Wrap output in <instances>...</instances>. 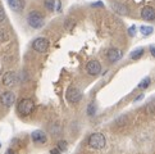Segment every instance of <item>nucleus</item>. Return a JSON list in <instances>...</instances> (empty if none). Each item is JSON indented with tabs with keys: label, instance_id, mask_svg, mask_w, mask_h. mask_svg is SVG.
Segmentation results:
<instances>
[{
	"label": "nucleus",
	"instance_id": "7ed1b4c3",
	"mask_svg": "<svg viewBox=\"0 0 155 154\" xmlns=\"http://www.w3.org/2000/svg\"><path fill=\"white\" fill-rule=\"evenodd\" d=\"M107 144V140H105V136L100 132H95L91 134L90 137H88V145L94 149H103Z\"/></svg>",
	"mask_w": 155,
	"mask_h": 154
},
{
	"label": "nucleus",
	"instance_id": "2eb2a0df",
	"mask_svg": "<svg viewBox=\"0 0 155 154\" xmlns=\"http://www.w3.org/2000/svg\"><path fill=\"white\" fill-rule=\"evenodd\" d=\"M143 53H145V49H143V48H137V49H135V50L131 53L130 58L134 59V60H137V59H140L143 55Z\"/></svg>",
	"mask_w": 155,
	"mask_h": 154
},
{
	"label": "nucleus",
	"instance_id": "1a4fd4ad",
	"mask_svg": "<svg viewBox=\"0 0 155 154\" xmlns=\"http://www.w3.org/2000/svg\"><path fill=\"white\" fill-rule=\"evenodd\" d=\"M123 57V54H122L120 50H118V49H115V48H110L108 53H107V59L109 60L110 63H115V62H118V60Z\"/></svg>",
	"mask_w": 155,
	"mask_h": 154
},
{
	"label": "nucleus",
	"instance_id": "ddd939ff",
	"mask_svg": "<svg viewBox=\"0 0 155 154\" xmlns=\"http://www.w3.org/2000/svg\"><path fill=\"white\" fill-rule=\"evenodd\" d=\"M31 137H32V140H34V142H36V144H44V142H46V135L41 130L34 131V132L31 134Z\"/></svg>",
	"mask_w": 155,
	"mask_h": 154
},
{
	"label": "nucleus",
	"instance_id": "aec40b11",
	"mask_svg": "<svg viewBox=\"0 0 155 154\" xmlns=\"http://www.w3.org/2000/svg\"><path fill=\"white\" fill-rule=\"evenodd\" d=\"M8 38V32L5 30H0V41H4Z\"/></svg>",
	"mask_w": 155,
	"mask_h": 154
},
{
	"label": "nucleus",
	"instance_id": "423d86ee",
	"mask_svg": "<svg viewBox=\"0 0 155 154\" xmlns=\"http://www.w3.org/2000/svg\"><path fill=\"white\" fill-rule=\"evenodd\" d=\"M86 71H87V73L91 75V76L100 75V72H101V64H100V62L96 60V59L90 60V62L87 63V65H86Z\"/></svg>",
	"mask_w": 155,
	"mask_h": 154
},
{
	"label": "nucleus",
	"instance_id": "a878e982",
	"mask_svg": "<svg viewBox=\"0 0 155 154\" xmlns=\"http://www.w3.org/2000/svg\"><path fill=\"white\" fill-rule=\"evenodd\" d=\"M142 98H143V95H142V94H141V95H140V96H137V98H136V99H135V102H138V100H141V99H142Z\"/></svg>",
	"mask_w": 155,
	"mask_h": 154
},
{
	"label": "nucleus",
	"instance_id": "393cba45",
	"mask_svg": "<svg viewBox=\"0 0 155 154\" xmlns=\"http://www.w3.org/2000/svg\"><path fill=\"white\" fill-rule=\"evenodd\" d=\"M5 154H15V153H14V150H13V149H8L7 152H5Z\"/></svg>",
	"mask_w": 155,
	"mask_h": 154
},
{
	"label": "nucleus",
	"instance_id": "dca6fc26",
	"mask_svg": "<svg viewBox=\"0 0 155 154\" xmlns=\"http://www.w3.org/2000/svg\"><path fill=\"white\" fill-rule=\"evenodd\" d=\"M153 31H154V28H153L151 26H141V27H140V32H141L143 36L151 35V34H153Z\"/></svg>",
	"mask_w": 155,
	"mask_h": 154
},
{
	"label": "nucleus",
	"instance_id": "5701e85b",
	"mask_svg": "<svg viewBox=\"0 0 155 154\" xmlns=\"http://www.w3.org/2000/svg\"><path fill=\"white\" fill-rule=\"evenodd\" d=\"M149 52H150V54L155 58V45H150V46H149Z\"/></svg>",
	"mask_w": 155,
	"mask_h": 154
},
{
	"label": "nucleus",
	"instance_id": "20e7f679",
	"mask_svg": "<svg viewBox=\"0 0 155 154\" xmlns=\"http://www.w3.org/2000/svg\"><path fill=\"white\" fill-rule=\"evenodd\" d=\"M65 98H67V100L69 103L76 104L82 99V92H81V90L78 89V87L71 86L69 89L67 90V92H65Z\"/></svg>",
	"mask_w": 155,
	"mask_h": 154
},
{
	"label": "nucleus",
	"instance_id": "412c9836",
	"mask_svg": "<svg viewBox=\"0 0 155 154\" xmlns=\"http://www.w3.org/2000/svg\"><path fill=\"white\" fill-rule=\"evenodd\" d=\"M135 34H136V26H131L128 28V35L132 37V36H135Z\"/></svg>",
	"mask_w": 155,
	"mask_h": 154
},
{
	"label": "nucleus",
	"instance_id": "0eeeda50",
	"mask_svg": "<svg viewBox=\"0 0 155 154\" xmlns=\"http://www.w3.org/2000/svg\"><path fill=\"white\" fill-rule=\"evenodd\" d=\"M17 82H18V76L15 72H12V71H10V72H7L3 76V85H5V86L12 87L17 84Z\"/></svg>",
	"mask_w": 155,
	"mask_h": 154
},
{
	"label": "nucleus",
	"instance_id": "f8f14e48",
	"mask_svg": "<svg viewBox=\"0 0 155 154\" xmlns=\"http://www.w3.org/2000/svg\"><path fill=\"white\" fill-rule=\"evenodd\" d=\"M44 5L49 12H60V0H44Z\"/></svg>",
	"mask_w": 155,
	"mask_h": 154
},
{
	"label": "nucleus",
	"instance_id": "6e6552de",
	"mask_svg": "<svg viewBox=\"0 0 155 154\" xmlns=\"http://www.w3.org/2000/svg\"><path fill=\"white\" fill-rule=\"evenodd\" d=\"M15 102V95L12 91H5L0 95V103L5 107H12Z\"/></svg>",
	"mask_w": 155,
	"mask_h": 154
},
{
	"label": "nucleus",
	"instance_id": "bb28decb",
	"mask_svg": "<svg viewBox=\"0 0 155 154\" xmlns=\"http://www.w3.org/2000/svg\"><path fill=\"white\" fill-rule=\"evenodd\" d=\"M0 148H2V142H0Z\"/></svg>",
	"mask_w": 155,
	"mask_h": 154
},
{
	"label": "nucleus",
	"instance_id": "9b49d317",
	"mask_svg": "<svg viewBox=\"0 0 155 154\" xmlns=\"http://www.w3.org/2000/svg\"><path fill=\"white\" fill-rule=\"evenodd\" d=\"M141 18L143 21H154L155 19V9L150 5L143 7L141 10Z\"/></svg>",
	"mask_w": 155,
	"mask_h": 154
},
{
	"label": "nucleus",
	"instance_id": "6ab92c4d",
	"mask_svg": "<svg viewBox=\"0 0 155 154\" xmlns=\"http://www.w3.org/2000/svg\"><path fill=\"white\" fill-rule=\"evenodd\" d=\"M58 149L60 150V152H63V150H65L67 149V141H59L58 142Z\"/></svg>",
	"mask_w": 155,
	"mask_h": 154
},
{
	"label": "nucleus",
	"instance_id": "9d476101",
	"mask_svg": "<svg viewBox=\"0 0 155 154\" xmlns=\"http://www.w3.org/2000/svg\"><path fill=\"white\" fill-rule=\"evenodd\" d=\"M8 5L9 8L15 13H21L22 10L25 9L26 2L25 0H8Z\"/></svg>",
	"mask_w": 155,
	"mask_h": 154
},
{
	"label": "nucleus",
	"instance_id": "f257e3e1",
	"mask_svg": "<svg viewBox=\"0 0 155 154\" xmlns=\"http://www.w3.org/2000/svg\"><path fill=\"white\" fill-rule=\"evenodd\" d=\"M27 23H28V26L32 27V28L38 30L45 25V17H44L42 13H40L38 10H31L28 15H27Z\"/></svg>",
	"mask_w": 155,
	"mask_h": 154
},
{
	"label": "nucleus",
	"instance_id": "b1692460",
	"mask_svg": "<svg viewBox=\"0 0 155 154\" xmlns=\"http://www.w3.org/2000/svg\"><path fill=\"white\" fill-rule=\"evenodd\" d=\"M50 154H62V152H60L58 148H55V149H51L50 150Z\"/></svg>",
	"mask_w": 155,
	"mask_h": 154
},
{
	"label": "nucleus",
	"instance_id": "f3484780",
	"mask_svg": "<svg viewBox=\"0 0 155 154\" xmlns=\"http://www.w3.org/2000/svg\"><path fill=\"white\" fill-rule=\"evenodd\" d=\"M150 77H145V79H142L141 80V82H140V84H138L137 85V87H138V89H147V87H149V85H150Z\"/></svg>",
	"mask_w": 155,
	"mask_h": 154
},
{
	"label": "nucleus",
	"instance_id": "f03ea898",
	"mask_svg": "<svg viewBox=\"0 0 155 154\" xmlns=\"http://www.w3.org/2000/svg\"><path fill=\"white\" fill-rule=\"evenodd\" d=\"M35 109V103L32 99H28V98H25L19 100L18 105H17V111L19 114L22 116H30Z\"/></svg>",
	"mask_w": 155,
	"mask_h": 154
},
{
	"label": "nucleus",
	"instance_id": "4468645a",
	"mask_svg": "<svg viewBox=\"0 0 155 154\" xmlns=\"http://www.w3.org/2000/svg\"><path fill=\"white\" fill-rule=\"evenodd\" d=\"M112 8H113V10L115 13H118L120 15H127L128 14V8H127V5H124L123 3H113Z\"/></svg>",
	"mask_w": 155,
	"mask_h": 154
},
{
	"label": "nucleus",
	"instance_id": "a211bd4d",
	"mask_svg": "<svg viewBox=\"0 0 155 154\" xmlns=\"http://www.w3.org/2000/svg\"><path fill=\"white\" fill-rule=\"evenodd\" d=\"M87 113H88V116H94L96 113V105H95V103L94 102L87 107Z\"/></svg>",
	"mask_w": 155,
	"mask_h": 154
},
{
	"label": "nucleus",
	"instance_id": "39448f33",
	"mask_svg": "<svg viewBox=\"0 0 155 154\" xmlns=\"http://www.w3.org/2000/svg\"><path fill=\"white\" fill-rule=\"evenodd\" d=\"M32 48L37 53H45L49 49V40L45 37H37L32 42Z\"/></svg>",
	"mask_w": 155,
	"mask_h": 154
},
{
	"label": "nucleus",
	"instance_id": "4be33fe9",
	"mask_svg": "<svg viewBox=\"0 0 155 154\" xmlns=\"http://www.w3.org/2000/svg\"><path fill=\"white\" fill-rule=\"evenodd\" d=\"M4 19H5V12H4V9L0 7V23H2Z\"/></svg>",
	"mask_w": 155,
	"mask_h": 154
}]
</instances>
